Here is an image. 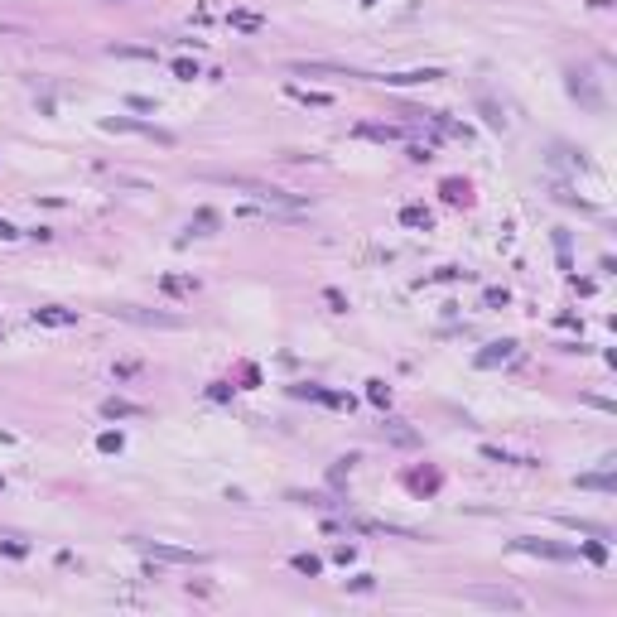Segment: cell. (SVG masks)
I'll list each match as a JSON object with an SVG mask.
<instances>
[{
	"label": "cell",
	"instance_id": "6da1fadb",
	"mask_svg": "<svg viewBox=\"0 0 617 617\" xmlns=\"http://www.w3.org/2000/svg\"><path fill=\"white\" fill-rule=\"evenodd\" d=\"M208 179L222 184V188H242L256 203H270V208H280V213H299V208H304L295 193H285V188H275V184H261V179H246V174H208Z\"/></svg>",
	"mask_w": 617,
	"mask_h": 617
},
{
	"label": "cell",
	"instance_id": "7a4b0ae2",
	"mask_svg": "<svg viewBox=\"0 0 617 617\" xmlns=\"http://www.w3.org/2000/svg\"><path fill=\"white\" fill-rule=\"evenodd\" d=\"M145 555H155V560H164V564H203V555L198 550H179V545H155V540H135Z\"/></svg>",
	"mask_w": 617,
	"mask_h": 617
},
{
	"label": "cell",
	"instance_id": "3957f363",
	"mask_svg": "<svg viewBox=\"0 0 617 617\" xmlns=\"http://www.w3.org/2000/svg\"><path fill=\"white\" fill-rule=\"evenodd\" d=\"M434 78H444L439 68H410V73H386L381 82H391V87H410V82H434Z\"/></svg>",
	"mask_w": 617,
	"mask_h": 617
},
{
	"label": "cell",
	"instance_id": "277c9868",
	"mask_svg": "<svg viewBox=\"0 0 617 617\" xmlns=\"http://www.w3.org/2000/svg\"><path fill=\"white\" fill-rule=\"evenodd\" d=\"M121 319H131V323H160V328H179V319L174 314H145V309H116Z\"/></svg>",
	"mask_w": 617,
	"mask_h": 617
},
{
	"label": "cell",
	"instance_id": "5b68a950",
	"mask_svg": "<svg viewBox=\"0 0 617 617\" xmlns=\"http://www.w3.org/2000/svg\"><path fill=\"white\" fill-rule=\"evenodd\" d=\"M227 25L242 29V34H256V29H266V20H261L256 10H232V15H227Z\"/></svg>",
	"mask_w": 617,
	"mask_h": 617
},
{
	"label": "cell",
	"instance_id": "8992f818",
	"mask_svg": "<svg viewBox=\"0 0 617 617\" xmlns=\"http://www.w3.org/2000/svg\"><path fill=\"white\" fill-rule=\"evenodd\" d=\"M473 598H483V603H497V608H526L516 593H502V589H473Z\"/></svg>",
	"mask_w": 617,
	"mask_h": 617
},
{
	"label": "cell",
	"instance_id": "52a82bcc",
	"mask_svg": "<svg viewBox=\"0 0 617 617\" xmlns=\"http://www.w3.org/2000/svg\"><path fill=\"white\" fill-rule=\"evenodd\" d=\"M34 323H49V328H68V323H78V314H68V309H34Z\"/></svg>",
	"mask_w": 617,
	"mask_h": 617
},
{
	"label": "cell",
	"instance_id": "ba28073f",
	"mask_svg": "<svg viewBox=\"0 0 617 617\" xmlns=\"http://www.w3.org/2000/svg\"><path fill=\"white\" fill-rule=\"evenodd\" d=\"M107 420H131V415H145V405H131V401H107L102 405Z\"/></svg>",
	"mask_w": 617,
	"mask_h": 617
},
{
	"label": "cell",
	"instance_id": "9c48e42d",
	"mask_svg": "<svg viewBox=\"0 0 617 617\" xmlns=\"http://www.w3.org/2000/svg\"><path fill=\"white\" fill-rule=\"evenodd\" d=\"M521 550H531V555H550V560H569L574 550H564V545H540V540H516Z\"/></svg>",
	"mask_w": 617,
	"mask_h": 617
},
{
	"label": "cell",
	"instance_id": "30bf717a",
	"mask_svg": "<svg viewBox=\"0 0 617 617\" xmlns=\"http://www.w3.org/2000/svg\"><path fill=\"white\" fill-rule=\"evenodd\" d=\"M357 135H367V140H396V126H357Z\"/></svg>",
	"mask_w": 617,
	"mask_h": 617
},
{
	"label": "cell",
	"instance_id": "8fae6325",
	"mask_svg": "<svg viewBox=\"0 0 617 617\" xmlns=\"http://www.w3.org/2000/svg\"><path fill=\"white\" fill-rule=\"evenodd\" d=\"M401 222L405 227H430V213L425 208H401Z\"/></svg>",
	"mask_w": 617,
	"mask_h": 617
},
{
	"label": "cell",
	"instance_id": "7c38bea8",
	"mask_svg": "<svg viewBox=\"0 0 617 617\" xmlns=\"http://www.w3.org/2000/svg\"><path fill=\"white\" fill-rule=\"evenodd\" d=\"M295 569H299V574H319L323 564L314 560V555H295Z\"/></svg>",
	"mask_w": 617,
	"mask_h": 617
},
{
	"label": "cell",
	"instance_id": "4fadbf2b",
	"mask_svg": "<svg viewBox=\"0 0 617 617\" xmlns=\"http://www.w3.org/2000/svg\"><path fill=\"white\" fill-rule=\"evenodd\" d=\"M174 73H179L184 82H193V78H198V63H188V58H179V63H174Z\"/></svg>",
	"mask_w": 617,
	"mask_h": 617
},
{
	"label": "cell",
	"instance_id": "5bb4252c",
	"mask_svg": "<svg viewBox=\"0 0 617 617\" xmlns=\"http://www.w3.org/2000/svg\"><path fill=\"white\" fill-rule=\"evenodd\" d=\"M367 396H372L376 405H386V401H391V396H386V386H381V381H367Z\"/></svg>",
	"mask_w": 617,
	"mask_h": 617
},
{
	"label": "cell",
	"instance_id": "9a60e30c",
	"mask_svg": "<svg viewBox=\"0 0 617 617\" xmlns=\"http://www.w3.org/2000/svg\"><path fill=\"white\" fill-rule=\"evenodd\" d=\"M164 290H169V295H184V290H198V285H193V280H164Z\"/></svg>",
	"mask_w": 617,
	"mask_h": 617
},
{
	"label": "cell",
	"instance_id": "2e32d148",
	"mask_svg": "<svg viewBox=\"0 0 617 617\" xmlns=\"http://www.w3.org/2000/svg\"><path fill=\"white\" fill-rule=\"evenodd\" d=\"M97 444H102V449H107V454H121V434H102V439H97Z\"/></svg>",
	"mask_w": 617,
	"mask_h": 617
},
{
	"label": "cell",
	"instance_id": "e0dca14e",
	"mask_svg": "<svg viewBox=\"0 0 617 617\" xmlns=\"http://www.w3.org/2000/svg\"><path fill=\"white\" fill-rule=\"evenodd\" d=\"M299 102H314V107H328V97H323V92H295Z\"/></svg>",
	"mask_w": 617,
	"mask_h": 617
},
{
	"label": "cell",
	"instance_id": "ac0fdd59",
	"mask_svg": "<svg viewBox=\"0 0 617 617\" xmlns=\"http://www.w3.org/2000/svg\"><path fill=\"white\" fill-rule=\"evenodd\" d=\"M15 237H20V232H15L10 222H0V242H15Z\"/></svg>",
	"mask_w": 617,
	"mask_h": 617
},
{
	"label": "cell",
	"instance_id": "d6986e66",
	"mask_svg": "<svg viewBox=\"0 0 617 617\" xmlns=\"http://www.w3.org/2000/svg\"><path fill=\"white\" fill-rule=\"evenodd\" d=\"M111 5H116V0H111Z\"/></svg>",
	"mask_w": 617,
	"mask_h": 617
},
{
	"label": "cell",
	"instance_id": "ffe728a7",
	"mask_svg": "<svg viewBox=\"0 0 617 617\" xmlns=\"http://www.w3.org/2000/svg\"><path fill=\"white\" fill-rule=\"evenodd\" d=\"M0 487H5V483H0Z\"/></svg>",
	"mask_w": 617,
	"mask_h": 617
}]
</instances>
